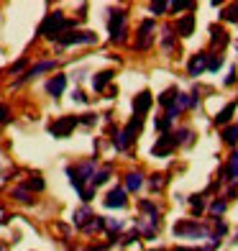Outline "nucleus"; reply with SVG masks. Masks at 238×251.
Instances as JSON below:
<instances>
[{"label": "nucleus", "mask_w": 238, "mask_h": 251, "mask_svg": "<svg viewBox=\"0 0 238 251\" xmlns=\"http://www.w3.org/2000/svg\"><path fill=\"white\" fill-rule=\"evenodd\" d=\"M67 28H70V21L64 18L62 10H54V13H49L47 18L41 21L39 33H41V36H47V39H59Z\"/></svg>", "instance_id": "1"}, {"label": "nucleus", "mask_w": 238, "mask_h": 251, "mask_svg": "<svg viewBox=\"0 0 238 251\" xmlns=\"http://www.w3.org/2000/svg\"><path fill=\"white\" fill-rule=\"evenodd\" d=\"M108 31H110V41H113V44H120V41H126V10H123V8L110 10Z\"/></svg>", "instance_id": "2"}, {"label": "nucleus", "mask_w": 238, "mask_h": 251, "mask_svg": "<svg viewBox=\"0 0 238 251\" xmlns=\"http://www.w3.org/2000/svg\"><path fill=\"white\" fill-rule=\"evenodd\" d=\"M77 123H79L77 116H62V118H56L54 123H49V133L54 136V139H67V136L74 131Z\"/></svg>", "instance_id": "3"}, {"label": "nucleus", "mask_w": 238, "mask_h": 251, "mask_svg": "<svg viewBox=\"0 0 238 251\" xmlns=\"http://www.w3.org/2000/svg\"><path fill=\"white\" fill-rule=\"evenodd\" d=\"M174 236H179V238H205L208 228L195 223V221H182V223L174 226Z\"/></svg>", "instance_id": "4"}, {"label": "nucleus", "mask_w": 238, "mask_h": 251, "mask_svg": "<svg viewBox=\"0 0 238 251\" xmlns=\"http://www.w3.org/2000/svg\"><path fill=\"white\" fill-rule=\"evenodd\" d=\"M154 21H141V26H139V33H136V49L139 51H146V49H151V44H154Z\"/></svg>", "instance_id": "5"}, {"label": "nucleus", "mask_w": 238, "mask_h": 251, "mask_svg": "<svg viewBox=\"0 0 238 251\" xmlns=\"http://www.w3.org/2000/svg\"><path fill=\"white\" fill-rule=\"evenodd\" d=\"M56 41H59L62 47H72V44H95L97 36L93 31H64Z\"/></svg>", "instance_id": "6"}, {"label": "nucleus", "mask_w": 238, "mask_h": 251, "mask_svg": "<svg viewBox=\"0 0 238 251\" xmlns=\"http://www.w3.org/2000/svg\"><path fill=\"white\" fill-rule=\"evenodd\" d=\"M174 146H177V136L174 133H164L162 139L156 141V146H154V156H169Z\"/></svg>", "instance_id": "7"}, {"label": "nucleus", "mask_w": 238, "mask_h": 251, "mask_svg": "<svg viewBox=\"0 0 238 251\" xmlns=\"http://www.w3.org/2000/svg\"><path fill=\"white\" fill-rule=\"evenodd\" d=\"M205 70H208V51H200V54H195V56L187 62V75H192V77L202 75Z\"/></svg>", "instance_id": "8"}, {"label": "nucleus", "mask_w": 238, "mask_h": 251, "mask_svg": "<svg viewBox=\"0 0 238 251\" xmlns=\"http://www.w3.org/2000/svg\"><path fill=\"white\" fill-rule=\"evenodd\" d=\"M64 90H67V75H54L47 79V93L51 98H62Z\"/></svg>", "instance_id": "9"}, {"label": "nucleus", "mask_w": 238, "mask_h": 251, "mask_svg": "<svg viewBox=\"0 0 238 251\" xmlns=\"http://www.w3.org/2000/svg\"><path fill=\"white\" fill-rule=\"evenodd\" d=\"M105 208H126L128 205V198H126V190H120V187H116V190H110L108 195H105Z\"/></svg>", "instance_id": "10"}, {"label": "nucleus", "mask_w": 238, "mask_h": 251, "mask_svg": "<svg viewBox=\"0 0 238 251\" xmlns=\"http://www.w3.org/2000/svg\"><path fill=\"white\" fill-rule=\"evenodd\" d=\"M151 102H154V98H151V93H146V90L136 95V98H133V110H136V116L143 118V113L151 108Z\"/></svg>", "instance_id": "11"}, {"label": "nucleus", "mask_w": 238, "mask_h": 251, "mask_svg": "<svg viewBox=\"0 0 238 251\" xmlns=\"http://www.w3.org/2000/svg\"><path fill=\"white\" fill-rule=\"evenodd\" d=\"M56 67V62L54 59H47V62H39V64H33L31 70L21 77V82H24V79H31V77H36V75H41V72H49V70H54Z\"/></svg>", "instance_id": "12"}, {"label": "nucleus", "mask_w": 238, "mask_h": 251, "mask_svg": "<svg viewBox=\"0 0 238 251\" xmlns=\"http://www.w3.org/2000/svg\"><path fill=\"white\" fill-rule=\"evenodd\" d=\"M192 28H195V13H185L177 21V33H182V36H190Z\"/></svg>", "instance_id": "13"}, {"label": "nucleus", "mask_w": 238, "mask_h": 251, "mask_svg": "<svg viewBox=\"0 0 238 251\" xmlns=\"http://www.w3.org/2000/svg\"><path fill=\"white\" fill-rule=\"evenodd\" d=\"M141 185H143V175H141V172H128V175H126V190H128V192L141 190Z\"/></svg>", "instance_id": "14"}, {"label": "nucleus", "mask_w": 238, "mask_h": 251, "mask_svg": "<svg viewBox=\"0 0 238 251\" xmlns=\"http://www.w3.org/2000/svg\"><path fill=\"white\" fill-rule=\"evenodd\" d=\"M110 79H113V72H110V70H105V72H97V75L93 77V87L100 93V90H105V85L110 82Z\"/></svg>", "instance_id": "15"}, {"label": "nucleus", "mask_w": 238, "mask_h": 251, "mask_svg": "<svg viewBox=\"0 0 238 251\" xmlns=\"http://www.w3.org/2000/svg\"><path fill=\"white\" fill-rule=\"evenodd\" d=\"M233 113H236V105L231 102V105H225V108L218 113V116H215V123H218V126H225V123L233 118Z\"/></svg>", "instance_id": "16"}, {"label": "nucleus", "mask_w": 238, "mask_h": 251, "mask_svg": "<svg viewBox=\"0 0 238 251\" xmlns=\"http://www.w3.org/2000/svg\"><path fill=\"white\" fill-rule=\"evenodd\" d=\"M220 16H223V21H228V24H236V21H238V3L225 5Z\"/></svg>", "instance_id": "17"}, {"label": "nucleus", "mask_w": 238, "mask_h": 251, "mask_svg": "<svg viewBox=\"0 0 238 251\" xmlns=\"http://www.w3.org/2000/svg\"><path fill=\"white\" fill-rule=\"evenodd\" d=\"M223 141L228 144V146H236L238 144V126H231V128L223 131Z\"/></svg>", "instance_id": "18"}, {"label": "nucleus", "mask_w": 238, "mask_h": 251, "mask_svg": "<svg viewBox=\"0 0 238 251\" xmlns=\"http://www.w3.org/2000/svg\"><path fill=\"white\" fill-rule=\"evenodd\" d=\"M225 175H228V179L238 182V151L231 156V162H228V169H225Z\"/></svg>", "instance_id": "19"}, {"label": "nucleus", "mask_w": 238, "mask_h": 251, "mask_svg": "<svg viewBox=\"0 0 238 251\" xmlns=\"http://www.w3.org/2000/svg\"><path fill=\"white\" fill-rule=\"evenodd\" d=\"M108 179H110V169H100V172H95L93 179H90V182H93V190L100 187V185H103V182H108Z\"/></svg>", "instance_id": "20"}, {"label": "nucleus", "mask_w": 238, "mask_h": 251, "mask_svg": "<svg viewBox=\"0 0 238 251\" xmlns=\"http://www.w3.org/2000/svg\"><path fill=\"white\" fill-rule=\"evenodd\" d=\"M220 67H223V56H220V54H213V56L208 54V70H210V72H218Z\"/></svg>", "instance_id": "21"}, {"label": "nucleus", "mask_w": 238, "mask_h": 251, "mask_svg": "<svg viewBox=\"0 0 238 251\" xmlns=\"http://www.w3.org/2000/svg\"><path fill=\"white\" fill-rule=\"evenodd\" d=\"M177 90H167V93L162 95V98H159V102H162V105H167V108H172L174 105V100H177Z\"/></svg>", "instance_id": "22"}, {"label": "nucleus", "mask_w": 238, "mask_h": 251, "mask_svg": "<svg viewBox=\"0 0 238 251\" xmlns=\"http://www.w3.org/2000/svg\"><path fill=\"white\" fill-rule=\"evenodd\" d=\"M210 36H213L215 44H225V41H228V36H225V31H223L220 26H213V28H210Z\"/></svg>", "instance_id": "23"}, {"label": "nucleus", "mask_w": 238, "mask_h": 251, "mask_svg": "<svg viewBox=\"0 0 238 251\" xmlns=\"http://www.w3.org/2000/svg\"><path fill=\"white\" fill-rule=\"evenodd\" d=\"M13 198H16L18 202H31V200H33L31 192H28L26 187H16V190H13Z\"/></svg>", "instance_id": "24"}, {"label": "nucleus", "mask_w": 238, "mask_h": 251, "mask_svg": "<svg viewBox=\"0 0 238 251\" xmlns=\"http://www.w3.org/2000/svg\"><path fill=\"white\" fill-rule=\"evenodd\" d=\"M172 44H174V28L167 26V28H164V49L172 51Z\"/></svg>", "instance_id": "25"}, {"label": "nucleus", "mask_w": 238, "mask_h": 251, "mask_svg": "<svg viewBox=\"0 0 238 251\" xmlns=\"http://www.w3.org/2000/svg\"><path fill=\"white\" fill-rule=\"evenodd\" d=\"M8 118H10V108L0 102V128H3V126L8 123Z\"/></svg>", "instance_id": "26"}, {"label": "nucleus", "mask_w": 238, "mask_h": 251, "mask_svg": "<svg viewBox=\"0 0 238 251\" xmlns=\"http://www.w3.org/2000/svg\"><path fill=\"white\" fill-rule=\"evenodd\" d=\"M177 136H179V139H177V144H190V141H192V131H187V128H182V131H179Z\"/></svg>", "instance_id": "27"}, {"label": "nucleus", "mask_w": 238, "mask_h": 251, "mask_svg": "<svg viewBox=\"0 0 238 251\" xmlns=\"http://www.w3.org/2000/svg\"><path fill=\"white\" fill-rule=\"evenodd\" d=\"M210 210H213L215 215H220V213H225V200H215V202L210 205Z\"/></svg>", "instance_id": "28"}, {"label": "nucleus", "mask_w": 238, "mask_h": 251, "mask_svg": "<svg viewBox=\"0 0 238 251\" xmlns=\"http://www.w3.org/2000/svg\"><path fill=\"white\" fill-rule=\"evenodd\" d=\"M28 187H31V190H44V179H39V177H33V179L28 182Z\"/></svg>", "instance_id": "29"}, {"label": "nucleus", "mask_w": 238, "mask_h": 251, "mask_svg": "<svg viewBox=\"0 0 238 251\" xmlns=\"http://www.w3.org/2000/svg\"><path fill=\"white\" fill-rule=\"evenodd\" d=\"M169 8H172L174 13H177V10H190V8H192V3H172Z\"/></svg>", "instance_id": "30"}, {"label": "nucleus", "mask_w": 238, "mask_h": 251, "mask_svg": "<svg viewBox=\"0 0 238 251\" xmlns=\"http://www.w3.org/2000/svg\"><path fill=\"white\" fill-rule=\"evenodd\" d=\"M24 67H26V59H18L13 67H10V75H16V72H21V70H24Z\"/></svg>", "instance_id": "31"}, {"label": "nucleus", "mask_w": 238, "mask_h": 251, "mask_svg": "<svg viewBox=\"0 0 238 251\" xmlns=\"http://www.w3.org/2000/svg\"><path fill=\"white\" fill-rule=\"evenodd\" d=\"M164 185V175H154V179H151V187L156 190V187H162Z\"/></svg>", "instance_id": "32"}, {"label": "nucleus", "mask_w": 238, "mask_h": 251, "mask_svg": "<svg viewBox=\"0 0 238 251\" xmlns=\"http://www.w3.org/2000/svg\"><path fill=\"white\" fill-rule=\"evenodd\" d=\"M192 210H195V213L202 210V198H200V195H197V198H192Z\"/></svg>", "instance_id": "33"}, {"label": "nucleus", "mask_w": 238, "mask_h": 251, "mask_svg": "<svg viewBox=\"0 0 238 251\" xmlns=\"http://www.w3.org/2000/svg\"><path fill=\"white\" fill-rule=\"evenodd\" d=\"M167 8H169L167 3H154V5H151V10H154V13H164Z\"/></svg>", "instance_id": "34"}, {"label": "nucleus", "mask_w": 238, "mask_h": 251, "mask_svg": "<svg viewBox=\"0 0 238 251\" xmlns=\"http://www.w3.org/2000/svg\"><path fill=\"white\" fill-rule=\"evenodd\" d=\"M110 231H120V221H110V223H105Z\"/></svg>", "instance_id": "35"}, {"label": "nucleus", "mask_w": 238, "mask_h": 251, "mask_svg": "<svg viewBox=\"0 0 238 251\" xmlns=\"http://www.w3.org/2000/svg\"><path fill=\"white\" fill-rule=\"evenodd\" d=\"M74 100H77V102H85L87 98H85V93H82V90H77V93H74Z\"/></svg>", "instance_id": "36"}, {"label": "nucleus", "mask_w": 238, "mask_h": 251, "mask_svg": "<svg viewBox=\"0 0 238 251\" xmlns=\"http://www.w3.org/2000/svg\"><path fill=\"white\" fill-rule=\"evenodd\" d=\"M0 251H3V249H0Z\"/></svg>", "instance_id": "37"}]
</instances>
